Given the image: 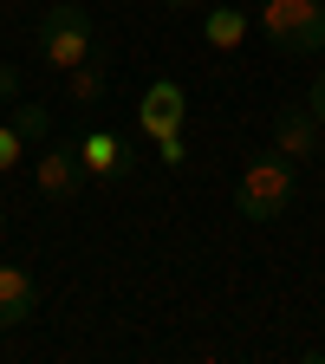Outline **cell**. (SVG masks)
<instances>
[{"instance_id": "6da1fadb", "label": "cell", "mask_w": 325, "mask_h": 364, "mask_svg": "<svg viewBox=\"0 0 325 364\" xmlns=\"http://www.w3.org/2000/svg\"><path fill=\"white\" fill-rule=\"evenodd\" d=\"M293 196H299L293 163H287L280 150H267V156H254V163L241 169V182H235V215H241V221H280V215L293 208Z\"/></svg>"}, {"instance_id": "7a4b0ae2", "label": "cell", "mask_w": 325, "mask_h": 364, "mask_svg": "<svg viewBox=\"0 0 325 364\" xmlns=\"http://www.w3.org/2000/svg\"><path fill=\"white\" fill-rule=\"evenodd\" d=\"M260 7L267 46H280L287 59H319L325 53V0H247Z\"/></svg>"}, {"instance_id": "3957f363", "label": "cell", "mask_w": 325, "mask_h": 364, "mask_svg": "<svg viewBox=\"0 0 325 364\" xmlns=\"http://www.w3.org/2000/svg\"><path fill=\"white\" fill-rule=\"evenodd\" d=\"M39 59L53 72H72L85 59H98V33H91V14L85 7H65V0H53V7L39 14Z\"/></svg>"}, {"instance_id": "277c9868", "label": "cell", "mask_w": 325, "mask_h": 364, "mask_svg": "<svg viewBox=\"0 0 325 364\" xmlns=\"http://www.w3.org/2000/svg\"><path fill=\"white\" fill-rule=\"evenodd\" d=\"M273 150H280L287 163H319V156H325V124L312 117L306 98L273 111Z\"/></svg>"}, {"instance_id": "5b68a950", "label": "cell", "mask_w": 325, "mask_h": 364, "mask_svg": "<svg viewBox=\"0 0 325 364\" xmlns=\"http://www.w3.org/2000/svg\"><path fill=\"white\" fill-rule=\"evenodd\" d=\"M72 150H78L85 176H98V182H124L137 169V150L124 144L117 130H85V136H72Z\"/></svg>"}, {"instance_id": "8992f818", "label": "cell", "mask_w": 325, "mask_h": 364, "mask_svg": "<svg viewBox=\"0 0 325 364\" xmlns=\"http://www.w3.org/2000/svg\"><path fill=\"white\" fill-rule=\"evenodd\" d=\"M33 182H39V196H53V202H72L85 189V163L72 144H39L33 156Z\"/></svg>"}, {"instance_id": "52a82bcc", "label": "cell", "mask_w": 325, "mask_h": 364, "mask_svg": "<svg viewBox=\"0 0 325 364\" xmlns=\"http://www.w3.org/2000/svg\"><path fill=\"white\" fill-rule=\"evenodd\" d=\"M182 124H189V98H182V85L176 78H156L144 98H137V130H144V136H169Z\"/></svg>"}, {"instance_id": "ba28073f", "label": "cell", "mask_w": 325, "mask_h": 364, "mask_svg": "<svg viewBox=\"0 0 325 364\" xmlns=\"http://www.w3.org/2000/svg\"><path fill=\"white\" fill-rule=\"evenodd\" d=\"M33 312H39V287H33V273L0 260V332L33 326Z\"/></svg>"}, {"instance_id": "9c48e42d", "label": "cell", "mask_w": 325, "mask_h": 364, "mask_svg": "<svg viewBox=\"0 0 325 364\" xmlns=\"http://www.w3.org/2000/svg\"><path fill=\"white\" fill-rule=\"evenodd\" d=\"M202 46H208V53H241V46H247V7H215V0H208Z\"/></svg>"}, {"instance_id": "30bf717a", "label": "cell", "mask_w": 325, "mask_h": 364, "mask_svg": "<svg viewBox=\"0 0 325 364\" xmlns=\"http://www.w3.org/2000/svg\"><path fill=\"white\" fill-rule=\"evenodd\" d=\"M105 91H111V72H105V59H85V65H72L65 72V105H105Z\"/></svg>"}, {"instance_id": "8fae6325", "label": "cell", "mask_w": 325, "mask_h": 364, "mask_svg": "<svg viewBox=\"0 0 325 364\" xmlns=\"http://www.w3.org/2000/svg\"><path fill=\"white\" fill-rule=\"evenodd\" d=\"M14 130L26 144H53V111L46 105H14Z\"/></svg>"}, {"instance_id": "7c38bea8", "label": "cell", "mask_w": 325, "mask_h": 364, "mask_svg": "<svg viewBox=\"0 0 325 364\" xmlns=\"http://www.w3.org/2000/svg\"><path fill=\"white\" fill-rule=\"evenodd\" d=\"M26 150H33V144L14 130V117H0V176H14V169L26 163Z\"/></svg>"}, {"instance_id": "4fadbf2b", "label": "cell", "mask_w": 325, "mask_h": 364, "mask_svg": "<svg viewBox=\"0 0 325 364\" xmlns=\"http://www.w3.org/2000/svg\"><path fill=\"white\" fill-rule=\"evenodd\" d=\"M156 156H163L169 169H182V163H189V136H182V130H169V136H156Z\"/></svg>"}, {"instance_id": "5bb4252c", "label": "cell", "mask_w": 325, "mask_h": 364, "mask_svg": "<svg viewBox=\"0 0 325 364\" xmlns=\"http://www.w3.org/2000/svg\"><path fill=\"white\" fill-rule=\"evenodd\" d=\"M306 105H312V117H319V124H325V65H319V72H312V91H306Z\"/></svg>"}, {"instance_id": "9a60e30c", "label": "cell", "mask_w": 325, "mask_h": 364, "mask_svg": "<svg viewBox=\"0 0 325 364\" xmlns=\"http://www.w3.org/2000/svg\"><path fill=\"white\" fill-rule=\"evenodd\" d=\"M0 105H20V72L0 65Z\"/></svg>"}, {"instance_id": "2e32d148", "label": "cell", "mask_w": 325, "mask_h": 364, "mask_svg": "<svg viewBox=\"0 0 325 364\" xmlns=\"http://www.w3.org/2000/svg\"><path fill=\"white\" fill-rule=\"evenodd\" d=\"M163 7H176V14H189V7H208V0H163Z\"/></svg>"}, {"instance_id": "e0dca14e", "label": "cell", "mask_w": 325, "mask_h": 364, "mask_svg": "<svg viewBox=\"0 0 325 364\" xmlns=\"http://www.w3.org/2000/svg\"><path fill=\"white\" fill-rule=\"evenodd\" d=\"M0 228H7V208H0Z\"/></svg>"}, {"instance_id": "ac0fdd59", "label": "cell", "mask_w": 325, "mask_h": 364, "mask_svg": "<svg viewBox=\"0 0 325 364\" xmlns=\"http://www.w3.org/2000/svg\"><path fill=\"white\" fill-rule=\"evenodd\" d=\"M319 196H325V182H319Z\"/></svg>"}]
</instances>
